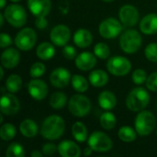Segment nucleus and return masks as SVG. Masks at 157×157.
<instances>
[{"instance_id": "nucleus-44", "label": "nucleus", "mask_w": 157, "mask_h": 157, "mask_svg": "<svg viewBox=\"0 0 157 157\" xmlns=\"http://www.w3.org/2000/svg\"><path fill=\"white\" fill-rule=\"evenodd\" d=\"M92 152H93L92 148L88 146L87 148H86V149L84 150V155H86V156H87V155H91Z\"/></svg>"}, {"instance_id": "nucleus-2", "label": "nucleus", "mask_w": 157, "mask_h": 157, "mask_svg": "<svg viewBox=\"0 0 157 157\" xmlns=\"http://www.w3.org/2000/svg\"><path fill=\"white\" fill-rule=\"evenodd\" d=\"M150 102V95L144 87H135L126 98V106L132 111H141L144 109Z\"/></svg>"}, {"instance_id": "nucleus-13", "label": "nucleus", "mask_w": 157, "mask_h": 157, "mask_svg": "<svg viewBox=\"0 0 157 157\" xmlns=\"http://www.w3.org/2000/svg\"><path fill=\"white\" fill-rule=\"evenodd\" d=\"M119 17L121 23L127 27H133L139 21V12L137 8L132 5H125L121 7Z\"/></svg>"}, {"instance_id": "nucleus-18", "label": "nucleus", "mask_w": 157, "mask_h": 157, "mask_svg": "<svg viewBox=\"0 0 157 157\" xmlns=\"http://www.w3.org/2000/svg\"><path fill=\"white\" fill-rule=\"evenodd\" d=\"M97 56L95 53L84 52L75 58V65L81 71H89L97 64Z\"/></svg>"}, {"instance_id": "nucleus-5", "label": "nucleus", "mask_w": 157, "mask_h": 157, "mask_svg": "<svg viewBox=\"0 0 157 157\" xmlns=\"http://www.w3.org/2000/svg\"><path fill=\"white\" fill-rule=\"evenodd\" d=\"M69 111L75 117L81 118L86 116L91 109V102L84 95H74L68 103Z\"/></svg>"}, {"instance_id": "nucleus-35", "label": "nucleus", "mask_w": 157, "mask_h": 157, "mask_svg": "<svg viewBox=\"0 0 157 157\" xmlns=\"http://www.w3.org/2000/svg\"><path fill=\"white\" fill-rule=\"evenodd\" d=\"M45 70H46V67H45L44 63H42L40 62H37L31 65L30 70H29V74H30L31 77L39 78L45 73Z\"/></svg>"}, {"instance_id": "nucleus-11", "label": "nucleus", "mask_w": 157, "mask_h": 157, "mask_svg": "<svg viewBox=\"0 0 157 157\" xmlns=\"http://www.w3.org/2000/svg\"><path fill=\"white\" fill-rule=\"evenodd\" d=\"M1 112L4 115H16L20 109V103L17 97L11 94H3L0 101Z\"/></svg>"}, {"instance_id": "nucleus-8", "label": "nucleus", "mask_w": 157, "mask_h": 157, "mask_svg": "<svg viewBox=\"0 0 157 157\" xmlns=\"http://www.w3.org/2000/svg\"><path fill=\"white\" fill-rule=\"evenodd\" d=\"M107 68L111 75L116 76H123L130 73L132 63L123 56H113L108 61Z\"/></svg>"}, {"instance_id": "nucleus-9", "label": "nucleus", "mask_w": 157, "mask_h": 157, "mask_svg": "<svg viewBox=\"0 0 157 157\" xmlns=\"http://www.w3.org/2000/svg\"><path fill=\"white\" fill-rule=\"evenodd\" d=\"M37 41V34L31 28L22 29L15 38L16 46L22 51L31 50Z\"/></svg>"}, {"instance_id": "nucleus-7", "label": "nucleus", "mask_w": 157, "mask_h": 157, "mask_svg": "<svg viewBox=\"0 0 157 157\" xmlns=\"http://www.w3.org/2000/svg\"><path fill=\"white\" fill-rule=\"evenodd\" d=\"M88 146L98 153H107L112 148L111 139L102 132H95L88 138Z\"/></svg>"}, {"instance_id": "nucleus-47", "label": "nucleus", "mask_w": 157, "mask_h": 157, "mask_svg": "<svg viewBox=\"0 0 157 157\" xmlns=\"http://www.w3.org/2000/svg\"><path fill=\"white\" fill-rule=\"evenodd\" d=\"M0 71H1V76H0V79L2 80V79H3V77H4V69H3V67H1V68H0Z\"/></svg>"}, {"instance_id": "nucleus-22", "label": "nucleus", "mask_w": 157, "mask_h": 157, "mask_svg": "<svg viewBox=\"0 0 157 157\" xmlns=\"http://www.w3.org/2000/svg\"><path fill=\"white\" fill-rule=\"evenodd\" d=\"M98 104L105 110H110L117 105L116 96L110 91H103L98 96Z\"/></svg>"}, {"instance_id": "nucleus-23", "label": "nucleus", "mask_w": 157, "mask_h": 157, "mask_svg": "<svg viewBox=\"0 0 157 157\" xmlns=\"http://www.w3.org/2000/svg\"><path fill=\"white\" fill-rule=\"evenodd\" d=\"M19 131L26 138H34L38 133L37 123L29 119H26L19 124Z\"/></svg>"}, {"instance_id": "nucleus-41", "label": "nucleus", "mask_w": 157, "mask_h": 157, "mask_svg": "<svg viewBox=\"0 0 157 157\" xmlns=\"http://www.w3.org/2000/svg\"><path fill=\"white\" fill-rule=\"evenodd\" d=\"M56 151H58V147L53 144H45L42 146V153L45 155H52Z\"/></svg>"}, {"instance_id": "nucleus-10", "label": "nucleus", "mask_w": 157, "mask_h": 157, "mask_svg": "<svg viewBox=\"0 0 157 157\" xmlns=\"http://www.w3.org/2000/svg\"><path fill=\"white\" fill-rule=\"evenodd\" d=\"M99 34L105 39H113L116 38L122 30L121 23L114 18V17H108L104 19L98 28Z\"/></svg>"}, {"instance_id": "nucleus-20", "label": "nucleus", "mask_w": 157, "mask_h": 157, "mask_svg": "<svg viewBox=\"0 0 157 157\" xmlns=\"http://www.w3.org/2000/svg\"><path fill=\"white\" fill-rule=\"evenodd\" d=\"M140 29L143 33L153 35L157 33V14H148L140 22Z\"/></svg>"}, {"instance_id": "nucleus-42", "label": "nucleus", "mask_w": 157, "mask_h": 157, "mask_svg": "<svg viewBox=\"0 0 157 157\" xmlns=\"http://www.w3.org/2000/svg\"><path fill=\"white\" fill-rule=\"evenodd\" d=\"M47 25H48V21L45 18V17H38L35 20V26L40 29H45Z\"/></svg>"}, {"instance_id": "nucleus-17", "label": "nucleus", "mask_w": 157, "mask_h": 157, "mask_svg": "<svg viewBox=\"0 0 157 157\" xmlns=\"http://www.w3.org/2000/svg\"><path fill=\"white\" fill-rule=\"evenodd\" d=\"M20 60L19 52L15 48H6L1 54V63L6 69L16 67Z\"/></svg>"}, {"instance_id": "nucleus-40", "label": "nucleus", "mask_w": 157, "mask_h": 157, "mask_svg": "<svg viewBox=\"0 0 157 157\" xmlns=\"http://www.w3.org/2000/svg\"><path fill=\"white\" fill-rule=\"evenodd\" d=\"M12 44V39L11 37L6 33H1L0 35V47L5 49L9 47Z\"/></svg>"}, {"instance_id": "nucleus-38", "label": "nucleus", "mask_w": 157, "mask_h": 157, "mask_svg": "<svg viewBox=\"0 0 157 157\" xmlns=\"http://www.w3.org/2000/svg\"><path fill=\"white\" fill-rule=\"evenodd\" d=\"M146 86L149 90L157 92V72L151 74L146 80Z\"/></svg>"}, {"instance_id": "nucleus-19", "label": "nucleus", "mask_w": 157, "mask_h": 157, "mask_svg": "<svg viewBox=\"0 0 157 157\" xmlns=\"http://www.w3.org/2000/svg\"><path fill=\"white\" fill-rule=\"evenodd\" d=\"M58 152L63 157H78L81 155L80 147L70 140H65L58 145Z\"/></svg>"}, {"instance_id": "nucleus-21", "label": "nucleus", "mask_w": 157, "mask_h": 157, "mask_svg": "<svg viewBox=\"0 0 157 157\" xmlns=\"http://www.w3.org/2000/svg\"><path fill=\"white\" fill-rule=\"evenodd\" d=\"M93 40V36L91 32L86 29H79L75 31L74 35V42L79 48H86L91 45Z\"/></svg>"}, {"instance_id": "nucleus-14", "label": "nucleus", "mask_w": 157, "mask_h": 157, "mask_svg": "<svg viewBox=\"0 0 157 157\" xmlns=\"http://www.w3.org/2000/svg\"><path fill=\"white\" fill-rule=\"evenodd\" d=\"M71 79L72 76L70 72L64 67L55 68L50 75L51 84L57 88H63L67 86Z\"/></svg>"}, {"instance_id": "nucleus-43", "label": "nucleus", "mask_w": 157, "mask_h": 157, "mask_svg": "<svg viewBox=\"0 0 157 157\" xmlns=\"http://www.w3.org/2000/svg\"><path fill=\"white\" fill-rule=\"evenodd\" d=\"M42 155H43V153H40V152L38 151V150H34V151H32V153H31V156L32 157H41L42 156Z\"/></svg>"}, {"instance_id": "nucleus-36", "label": "nucleus", "mask_w": 157, "mask_h": 157, "mask_svg": "<svg viewBox=\"0 0 157 157\" xmlns=\"http://www.w3.org/2000/svg\"><path fill=\"white\" fill-rule=\"evenodd\" d=\"M132 81L135 85H143L147 80V74L143 69H136L132 73Z\"/></svg>"}, {"instance_id": "nucleus-6", "label": "nucleus", "mask_w": 157, "mask_h": 157, "mask_svg": "<svg viewBox=\"0 0 157 157\" xmlns=\"http://www.w3.org/2000/svg\"><path fill=\"white\" fill-rule=\"evenodd\" d=\"M4 16L6 21L15 28H20L27 21L26 10L19 5L12 4L6 7Z\"/></svg>"}, {"instance_id": "nucleus-29", "label": "nucleus", "mask_w": 157, "mask_h": 157, "mask_svg": "<svg viewBox=\"0 0 157 157\" xmlns=\"http://www.w3.org/2000/svg\"><path fill=\"white\" fill-rule=\"evenodd\" d=\"M71 83H72V86L73 88L79 92V93H84L87 90L88 88V82L87 80L80 75H75L72 76V79H71Z\"/></svg>"}, {"instance_id": "nucleus-49", "label": "nucleus", "mask_w": 157, "mask_h": 157, "mask_svg": "<svg viewBox=\"0 0 157 157\" xmlns=\"http://www.w3.org/2000/svg\"><path fill=\"white\" fill-rule=\"evenodd\" d=\"M11 2H14V3H17V2H19L20 0H10Z\"/></svg>"}, {"instance_id": "nucleus-50", "label": "nucleus", "mask_w": 157, "mask_h": 157, "mask_svg": "<svg viewBox=\"0 0 157 157\" xmlns=\"http://www.w3.org/2000/svg\"><path fill=\"white\" fill-rule=\"evenodd\" d=\"M156 134H157V130H156Z\"/></svg>"}, {"instance_id": "nucleus-45", "label": "nucleus", "mask_w": 157, "mask_h": 157, "mask_svg": "<svg viewBox=\"0 0 157 157\" xmlns=\"http://www.w3.org/2000/svg\"><path fill=\"white\" fill-rule=\"evenodd\" d=\"M4 18H5V16L4 14H0V20H1V27L4 25Z\"/></svg>"}, {"instance_id": "nucleus-34", "label": "nucleus", "mask_w": 157, "mask_h": 157, "mask_svg": "<svg viewBox=\"0 0 157 157\" xmlns=\"http://www.w3.org/2000/svg\"><path fill=\"white\" fill-rule=\"evenodd\" d=\"M94 53L99 59H107L110 55V50L106 43L99 42L94 47Z\"/></svg>"}, {"instance_id": "nucleus-12", "label": "nucleus", "mask_w": 157, "mask_h": 157, "mask_svg": "<svg viewBox=\"0 0 157 157\" xmlns=\"http://www.w3.org/2000/svg\"><path fill=\"white\" fill-rule=\"evenodd\" d=\"M70 38H71L70 29L63 24L55 26L50 33V39L52 42L56 46L66 45Z\"/></svg>"}, {"instance_id": "nucleus-33", "label": "nucleus", "mask_w": 157, "mask_h": 157, "mask_svg": "<svg viewBox=\"0 0 157 157\" xmlns=\"http://www.w3.org/2000/svg\"><path fill=\"white\" fill-rule=\"evenodd\" d=\"M25 150L24 147L17 143L11 144L6 151V157H24L25 156Z\"/></svg>"}, {"instance_id": "nucleus-48", "label": "nucleus", "mask_w": 157, "mask_h": 157, "mask_svg": "<svg viewBox=\"0 0 157 157\" xmlns=\"http://www.w3.org/2000/svg\"><path fill=\"white\" fill-rule=\"evenodd\" d=\"M102 1L107 2V3H109V2H112V1H114V0H102Z\"/></svg>"}, {"instance_id": "nucleus-37", "label": "nucleus", "mask_w": 157, "mask_h": 157, "mask_svg": "<svg viewBox=\"0 0 157 157\" xmlns=\"http://www.w3.org/2000/svg\"><path fill=\"white\" fill-rule=\"evenodd\" d=\"M145 57L151 62H157V43H150L144 50Z\"/></svg>"}, {"instance_id": "nucleus-46", "label": "nucleus", "mask_w": 157, "mask_h": 157, "mask_svg": "<svg viewBox=\"0 0 157 157\" xmlns=\"http://www.w3.org/2000/svg\"><path fill=\"white\" fill-rule=\"evenodd\" d=\"M5 6H6V0H1V2H0V7L3 9L5 7Z\"/></svg>"}, {"instance_id": "nucleus-16", "label": "nucleus", "mask_w": 157, "mask_h": 157, "mask_svg": "<svg viewBox=\"0 0 157 157\" xmlns=\"http://www.w3.org/2000/svg\"><path fill=\"white\" fill-rule=\"evenodd\" d=\"M28 7L35 17H46L52 8L51 0H28Z\"/></svg>"}, {"instance_id": "nucleus-15", "label": "nucleus", "mask_w": 157, "mask_h": 157, "mask_svg": "<svg viewBox=\"0 0 157 157\" xmlns=\"http://www.w3.org/2000/svg\"><path fill=\"white\" fill-rule=\"evenodd\" d=\"M47 84L38 78L32 79L28 84V91L30 97L35 100H42L46 98L48 94Z\"/></svg>"}, {"instance_id": "nucleus-30", "label": "nucleus", "mask_w": 157, "mask_h": 157, "mask_svg": "<svg viewBox=\"0 0 157 157\" xmlns=\"http://www.w3.org/2000/svg\"><path fill=\"white\" fill-rule=\"evenodd\" d=\"M99 122L103 129L109 131V130H112L116 126L117 121H116V117L113 113L107 111L100 116Z\"/></svg>"}, {"instance_id": "nucleus-4", "label": "nucleus", "mask_w": 157, "mask_h": 157, "mask_svg": "<svg viewBox=\"0 0 157 157\" xmlns=\"http://www.w3.org/2000/svg\"><path fill=\"white\" fill-rule=\"evenodd\" d=\"M121 50L126 53L136 52L142 45V37L135 29H128L123 32L120 38Z\"/></svg>"}, {"instance_id": "nucleus-26", "label": "nucleus", "mask_w": 157, "mask_h": 157, "mask_svg": "<svg viewBox=\"0 0 157 157\" xmlns=\"http://www.w3.org/2000/svg\"><path fill=\"white\" fill-rule=\"evenodd\" d=\"M72 134L75 140L79 143L86 142L88 137V132L86 125L80 121H76L75 123H74L72 127Z\"/></svg>"}, {"instance_id": "nucleus-1", "label": "nucleus", "mask_w": 157, "mask_h": 157, "mask_svg": "<svg viewBox=\"0 0 157 157\" xmlns=\"http://www.w3.org/2000/svg\"><path fill=\"white\" fill-rule=\"evenodd\" d=\"M65 130V123L62 117L58 115L49 116L44 120L40 127V134L47 140H57L63 136Z\"/></svg>"}, {"instance_id": "nucleus-39", "label": "nucleus", "mask_w": 157, "mask_h": 157, "mask_svg": "<svg viewBox=\"0 0 157 157\" xmlns=\"http://www.w3.org/2000/svg\"><path fill=\"white\" fill-rule=\"evenodd\" d=\"M63 54L67 60H73L76 55V51L71 45H64L63 49Z\"/></svg>"}, {"instance_id": "nucleus-31", "label": "nucleus", "mask_w": 157, "mask_h": 157, "mask_svg": "<svg viewBox=\"0 0 157 157\" xmlns=\"http://www.w3.org/2000/svg\"><path fill=\"white\" fill-rule=\"evenodd\" d=\"M119 138L125 143H131L133 142L136 139L137 136V132L134 131L132 127L130 126H123L119 130Z\"/></svg>"}, {"instance_id": "nucleus-28", "label": "nucleus", "mask_w": 157, "mask_h": 157, "mask_svg": "<svg viewBox=\"0 0 157 157\" xmlns=\"http://www.w3.org/2000/svg\"><path fill=\"white\" fill-rule=\"evenodd\" d=\"M67 102V97L63 92H54L50 98V106L54 109H63Z\"/></svg>"}, {"instance_id": "nucleus-24", "label": "nucleus", "mask_w": 157, "mask_h": 157, "mask_svg": "<svg viewBox=\"0 0 157 157\" xmlns=\"http://www.w3.org/2000/svg\"><path fill=\"white\" fill-rule=\"evenodd\" d=\"M89 82L95 87H102L109 82V75L103 70H94L89 75Z\"/></svg>"}, {"instance_id": "nucleus-27", "label": "nucleus", "mask_w": 157, "mask_h": 157, "mask_svg": "<svg viewBox=\"0 0 157 157\" xmlns=\"http://www.w3.org/2000/svg\"><path fill=\"white\" fill-rule=\"evenodd\" d=\"M22 87V79L18 75H9L6 81V88L10 93H17Z\"/></svg>"}, {"instance_id": "nucleus-25", "label": "nucleus", "mask_w": 157, "mask_h": 157, "mask_svg": "<svg viewBox=\"0 0 157 157\" xmlns=\"http://www.w3.org/2000/svg\"><path fill=\"white\" fill-rule=\"evenodd\" d=\"M36 54L40 60H50L55 54V48L50 42H42L37 47Z\"/></svg>"}, {"instance_id": "nucleus-3", "label": "nucleus", "mask_w": 157, "mask_h": 157, "mask_svg": "<svg viewBox=\"0 0 157 157\" xmlns=\"http://www.w3.org/2000/svg\"><path fill=\"white\" fill-rule=\"evenodd\" d=\"M155 127V117L149 110L141 111L135 119V130L140 136H147Z\"/></svg>"}, {"instance_id": "nucleus-32", "label": "nucleus", "mask_w": 157, "mask_h": 157, "mask_svg": "<svg viewBox=\"0 0 157 157\" xmlns=\"http://www.w3.org/2000/svg\"><path fill=\"white\" fill-rule=\"evenodd\" d=\"M17 134L16 127L11 123H5L0 128V138L3 141H10Z\"/></svg>"}]
</instances>
